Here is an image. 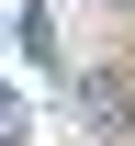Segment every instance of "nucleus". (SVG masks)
Instances as JSON below:
<instances>
[{
  "instance_id": "1",
  "label": "nucleus",
  "mask_w": 135,
  "mask_h": 146,
  "mask_svg": "<svg viewBox=\"0 0 135 146\" xmlns=\"http://www.w3.org/2000/svg\"><path fill=\"white\" fill-rule=\"evenodd\" d=\"M11 135H23V101H11V90H0V146H11Z\"/></svg>"
}]
</instances>
